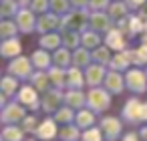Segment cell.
<instances>
[{"instance_id": "6da1fadb", "label": "cell", "mask_w": 147, "mask_h": 141, "mask_svg": "<svg viewBox=\"0 0 147 141\" xmlns=\"http://www.w3.org/2000/svg\"><path fill=\"white\" fill-rule=\"evenodd\" d=\"M87 139H89V141H99V135H97V131H91V133L87 135Z\"/></svg>"}, {"instance_id": "7a4b0ae2", "label": "cell", "mask_w": 147, "mask_h": 141, "mask_svg": "<svg viewBox=\"0 0 147 141\" xmlns=\"http://www.w3.org/2000/svg\"><path fill=\"white\" fill-rule=\"evenodd\" d=\"M123 141H139V139H137V137H135L133 133H129V135H127V137H125Z\"/></svg>"}, {"instance_id": "3957f363", "label": "cell", "mask_w": 147, "mask_h": 141, "mask_svg": "<svg viewBox=\"0 0 147 141\" xmlns=\"http://www.w3.org/2000/svg\"><path fill=\"white\" fill-rule=\"evenodd\" d=\"M143 137H145V139H147V129H145V131H143Z\"/></svg>"}]
</instances>
